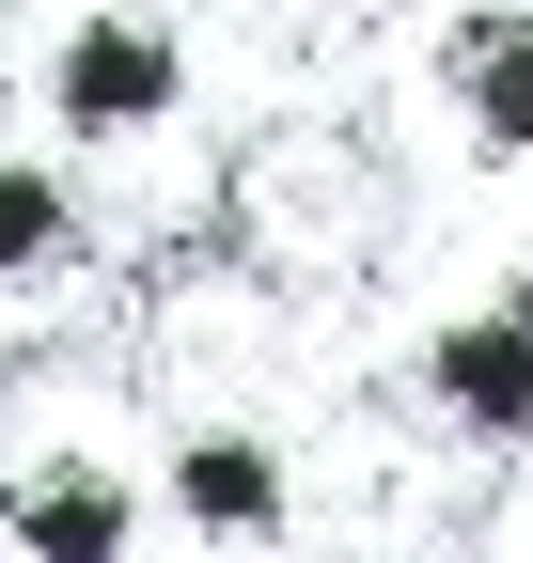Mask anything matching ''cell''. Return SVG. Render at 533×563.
<instances>
[{
    "label": "cell",
    "mask_w": 533,
    "mask_h": 563,
    "mask_svg": "<svg viewBox=\"0 0 533 563\" xmlns=\"http://www.w3.org/2000/svg\"><path fill=\"white\" fill-rule=\"evenodd\" d=\"M157 470H142V376L95 344H17L0 376V532L17 563H142Z\"/></svg>",
    "instance_id": "6da1fadb"
},
{
    "label": "cell",
    "mask_w": 533,
    "mask_h": 563,
    "mask_svg": "<svg viewBox=\"0 0 533 563\" xmlns=\"http://www.w3.org/2000/svg\"><path fill=\"white\" fill-rule=\"evenodd\" d=\"M32 95H47V125L79 141V157L173 141V125H188V32H173V0H63Z\"/></svg>",
    "instance_id": "7a4b0ae2"
},
{
    "label": "cell",
    "mask_w": 533,
    "mask_h": 563,
    "mask_svg": "<svg viewBox=\"0 0 533 563\" xmlns=\"http://www.w3.org/2000/svg\"><path fill=\"white\" fill-rule=\"evenodd\" d=\"M157 517H173L188 548H220V563H266V548H283V517H298V470H283L266 422L188 407L173 439H157Z\"/></svg>",
    "instance_id": "3957f363"
},
{
    "label": "cell",
    "mask_w": 533,
    "mask_h": 563,
    "mask_svg": "<svg viewBox=\"0 0 533 563\" xmlns=\"http://www.w3.org/2000/svg\"><path fill=\"white\" fill-rule=\"evenodd\" d=\"M409 391H424L471 454H533V298H471V313H439L424 361H409Z\"/></svg>",
    "instance_id": "277c9868"
},
{
    "label": "cell",
    "mask_w": 533,
    "mask_h": 563,
    "mask_svg": "<svg viewBox=\"0 0 533 563\" xmlns=\"http://www.w3.org/2000/svg\"><path fill=\"white\" fill-rule=\"evenodd\" d=\"M439 95L471 125V157H533V0H471L439 32Z\"/></svg>",
    "instance_id": "5b68a950"
},
{
    "label": "cell",
    "mask_w": 533,
    "mask_h": 563,
    "mask_svg": "<svg viewBox=\"0 0 533 563\" xmlns=\"http://www.w3.org/2000/svg\"><path fill=\"white\" fill-rule=\"evenodd\" d=\"M95 266V203H79V173H47V157H0V282H79Z\"/></svg>",
    "instance_id": "8992f818"
},
{
    "label": "cell",
    "mask_w": 533,
    "mask_h": 563,
    "mask_svg": "<svg viewBox=\"0 0 533 563\" xmlns=\"http://www.w3.org/2000/svg\"><path fill=\"white\" fill-rule=\"evenodd\" d=\"M0 563H17V532H0Z\"/></svg>",
    "instance_id": "52a82bcc"
},
{
    "label": "cell",
    "mask_w": 533,
    "mask_h": 563,
    "mask_svg": "<svg viewBox=\"0 0 533 563\" xmlns=\"http://www.w3.org/2000/svg\"><path fill=\"white\" fill-rule=\"evenodd\" d=\"M0 298H17V282H0Z\"/></svg>",
    "instance_id": "ba28073f"
}]
</instances>
